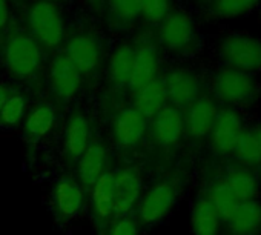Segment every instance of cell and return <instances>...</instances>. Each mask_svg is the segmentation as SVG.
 I'll use <instances>...</instances> for the list:
<instances>
[{"label": "cell", "instance_id": "19", "mask_svg": "<svg viewBox=\"0 0 261 235\" xmlns=\"http://www.w3.org/2000/svg\"><path fill=\"white\" fill-rule=\"evenodd\" d=\"M108 149L106 145L100 139H92L88 145L83 155L79 159L77 169V181L83 188V191L89 192V189L95 185V181L108 171Z\"/></svg>", "mask_w": 261, "mask_h": 235}, {"label": "cell", "instance_id": "13", "mask_svg": "<svg viewBox=\"0 0 261 235\" xmlns=\"http://www.w3.org/2000/svg\"><path fill=\"white\" fill-rule=\"evenodd\" d=\"M148 129L157 148L163 151L174 149L185 137L183 111L172 105L163 106L151 119Z\"/></svg>", "mask_w": 261, "mask_h": 235}, {"label": "cell", "instance_id": "38", "mask_svg": "<svg viewBox=\"0 0 261 235\" xmlns=\"http://www.w3.org/2000/svg\"><path fill=\"white\" fill-rule=\"evenodd\" d=\"M22 2H23V4H27V2H33V0H22Z\"/></svg>", "mask_w": 261, "mask_h": 235}, {"label": "cell", "instance_id": "12", "mask_svg": "<svg viewBox=\"0 0 261 235\" xmlns=\"http://www.w3.org/2000/svg\"><path fill=\"white\" fill-rule=\"evenodd\" d=\"M148 119L133 106L121 109L112 120V140L120 151L137 149L148 134Z\"/></svg>", "mask_w": 261, "mask_h": 235}, {"label": "cell", "instance_id": "20", "mask_svg": "<svg viewBox=\"0 0 261 235\" xmlns=\"http://www.w3.org/2000/svg\"><path fill=\"white\" fill-rule=\"evenodd\" d=\"M221 235H261V200L241 201L237 211L223 221Z\"/></svg>", "mask_w": 261, "mask_h": 235}, {"label": "cell", "instance_id": "18", "mask_svg": "<svg viewBox=\"0 0 261 235\" xmlns=\"http://www.w3.org/2000/svg\"><path fill=\"white\" fill-rule=\"evenodd\" d=\"M91 214L100 233H106L114 220V174L106 171L89 189Z\"/></svg>", "mask_w": 261, "mask_h": 235}, {"label": "cell", "instance_id": "21", "mask_svg": "<svg viewBox=\"0 0 261 235\" xmlns=\"http://www.w3.org/2000/svg\"><path fill=\"white\" fill-rule=\"evenodd\" d=\"M57 119L56 105L49 101L37 103L30 114L27 115V120L23 123V139L30 146H36L42 142L54 128Z\"/></svg>", "mask_w": 261, "mask_h": 235}, {"label": "cell", "instance_id": "17", "mask_svg": "<svg viewBox=\"0 0 261 235\" xmlns=\"http://www.w3.org/2000/svg\"><path fill=\"white\" fill-rule=\"evenodd\" d=\"M92 140L91 120L83 109L77 108L71 112L66 122L63 137V159L68 166H75Z\"/></svg>", "mask_w": 261, "mask_h": 235}, {"label": "cell", "instance_id": "5", "mask_svg": "<svg viewBox=\"0 0 261 235\" xmlns=\"http://www.w3.org/2000/svg\"><path fill=\"white\" fill-rule=\"evenodd\" d=\"M223 66L247 74L261 72V39L249 33H227L217 43Z\"/></svg>", "mask_w": 261, "mask_h": 235}, {"label": "cell", "instance_id": "23", "mask_svg": "<svg viewBox=\"0 0 261 235\" xmlns=\"http://www.w3.org/2000/svg\"><path fill=\"white\" fill-rule=\"evenodd\" d=\"M191 226L194 235H221L223 232V220L204 194H200L192 204Z\"/></svg>", "mask_w": 261, "mask_h": 235}, {"label": "cell", "instance_id": "14", "mask_svg": "<svg viewBox=\"0 0 261 235\" xmlns=\"http://www.w3.org/2000/svg\"><path fill=\"white\" fill-rule=\"evenodd\" d=\"M114 174V220L127 217L142 198V172L137 166H124Z\"/></svg>", "mask_w": 261, "mask_h": 235}, {"label": "cell", "instance_id": "33", "mask_svg": "<svg viewBox=\"0 0 261 235\" xmlns=\"http://www.w3.org/2000/svg\"><path fill=\"white\" fill-rule=\"evenodd\" d=\"M13 11H11V0H0V40L11 30Z\"/></svg>", "mask_w": 261, "mask_h": 235}, {"label": "cell", "instance_id": "1", "mask_svg": "<svg viewBox=\"0 0 261 235\" xmlns=\"http://www.w3.org/2000/svg\"><path fill=\"white\" fill-rule=\"evenodd\" d=\"M23 27L45 56L62 51L66 40V25L57 4L51 0H33L23 8Z\"/></svg>", "mask_w": 261, "mask_h": 235}, {"label": "cell", "instance_id": "4", "mask_svg": "<svg viewBox=\"0 0 261 235\" xmlns=\"http://www.w3.org/2000/svg\"><path fill=\"white\" fill-rule=\"evenodd\" d=\"M159 46L180 57L194 56L201 45L200 31L194 17L180 8H172L165 20L157 27Z\"/></svg>", "mask_w": 261, "mask_h": 235}, {"label": "cell", "instance_id": "37", "mask_svg": "<svg viewBox=\"0 0 261 235\" xmlns=\"http://www.w3.org/2000/svg\"><path fill=\"white\" fill-rule=\"evenodd\" d=\"M51 2H54V4H57V2H62V0H51Z\"/></svg>", "mask_w": 261, "mask_h": 235}, {"label": "cell", "instance_id": "8", "mask_svg": "<svg viewBox=\"0 0 261 235\" xmlns=\"http://www.w3.org/2000/svg\"><path fill=\"white\" fill-rule=\"evenodd\" d=\"M82 83V75L62 51L51 56L48 68V85L54 105L63 106L71 103L79 94Z\"/></svg>", "mask_w": 261, "mask_h": 235}, {"label": "cell", "instance_id": "40", "mask_svg": "<svg viewBox=\"0 0 261 235\" xmlns=\"http://www.w3.org/2000/svg\"><path fill=\"white\" fill-rule=\"evenodd\" d=\"M258 10H259V17H261V5H259V8H258Z\"/></svg>", "mask_w": 261, "mask_h": 235}, {"label": "cell", "instance_id": "7", "mask_svg": "<svg viewBox=\"0 0 261 235\" xmlns=\"http://www.w3.org/2000/svg\"><path fill=\"white\" fill-rule=\"evenodd\" d=\"M180 195V183L177 178L157 180L142 195L137 204L136 221L139 226H149L165 218L175 206Z\"/></svg>", "mask_w": 261, "mask_h": 235}, {"label": "cell", "instance_id": "34", "mask_svg": "<svg viewBox=\"0 0 261 235\" xmlns=\"http://www.w3.org/2000/svg\"><path fill=\"white\" fill-rule=\"evenodd\" d=\"M16 91L13 88H8V86H4V85H0V109H2L4 103L8 100V97L11 94H14Z\"/></svg>", "mask_w": 261, "mask_h": 235}, {"label": "cell", "instance_id": "31", "mask_svg": "<svg viewBox=\"0 0 261 235\" xmlns=\"http://www.w3.org/2000/svg\"><path fill=\"white\" fill-rule=\"evenodd\" d=\"M140 20L149 27L157 28L172 10V0H139Z\"/></svg>", "mask_w": 261, "mask_h": 235}, {"label": "cell", "instance_id": "3", "mask_svg": "<svg viewBox=\"0 0 261 235\" xmlns=\"http://www.w3.org/2000/svg\"><path fill=\"white\" fill-rule=\"evenodd\" d=\"M211 97L238 111L255 106L261 98V85L253 74L221 66L211 77Z\"/></svg>", "mask_w": 261, "mask_h": 235}, {"label": "cell", "instance_id": "2", "mask_svg": "<svg viewBox=\"0 0 261 235\" xmlns=\"http://www.w3.org/2000/svg\"><path fill=\"white\" fill-rule=\"evenodd\" d=\"M0 57L5 71L14 80L31 83L42 77L45 54L25 30H10L5 34Z\"/></svg>", "mask_w": 261, "mask_h": 235}, {"label": "cell", "instance_id": "32", "mask_svg": "<svg viewBox=\"0 0 261 235\" xmlns=\"http://www.w3.org/2000/svg\"><path fill=\"white\" fill-rule=\"evenodd\" d=\"M139 229L140 226L137 224L136 218H130L127 215L112 220L105 235H139Z\"/></svg>", "mask_w": 261, "mask_h": 235}, {"label": "cell", "instance_id": "39", "mask_svg": "<svg viewBox=\"0 0 261 235\" xmlns=\"http://www.w3.org/2000/svg\"><path fill=\"white\" fill-rule=\"evenodd\" d=\"M197 2H207V0H197Z\"/></svg>", "mask_w": 261, "mask_h": 235}, {"label": "cell", "instance_id": "28", "mask_svg": "<svg viewBox=\"0 0 261 235\" xmlns=\"http://www.w3.org/2000/svg\"><path fill=\"white\" fill-rule=\"evenodd\" d=\"M204 195L212 203V206L215 207V211L218 212V215L223 221H226L237 211V207L241 203L223 177L212 180L209 183Z\"/></svg>", "mask_w": 261, "mask_h": 235}, {"label": "cell", "instance_id": "24", "mask_svg": "<svg viewBox=\"0 0 261 235\" xmlns=\"http://www.w3.org/2000/svg\"><path fill=\"white\" fill-rule=\"evenodd\" d=\"M134 63V43L123 42L112 53L108 62V82L114 89L127 86Z\"/></svg>", "mask_w": 261, "mask_h": 235}, {"label": "cell", "instance_id": "36", "mask_svg": "<svg viewBox=\"0 0 261 235\" xmlns=\"http://www.w3.org/2000/svg\"><path fill=\"white\" fill-rule=\"evenodd\" d=\"M253 129H255V133H256V136H258V140H259V143H261V123L253 125Z\"/></svg>", "mask_w": 261, "mask_h": 235}, {"label": "cell", "instance_id": "9", "mask_svg": "<svg viewBox=\"0 0 261 235\" xmlns=\"http://www.w3.org/2000/svg\"><path fill=\"white\" fill-rule=\"evenodd\" d=\"M160 71V46L152 31L145 33L134 45L133 72L127 83L130 91H137L146 83L155 80Z\"/></svg>", "mask_w": 261, "mask_h": 235}, {"label": "cell", "instance_id": "6", "mask_svg": "<svg viewBox=\"0 0 261 235\" xmlns=\"http://www.w3.org/2000/svg\"><path fill=\"white\" fill-rule=\"evenodd\" d=\"M62 53L75 66L83 82L94 80L103 65V43L89 31H79L66 37Z\"/></svg>", "mask_w": 261, "mask_h": 235}, {"label": "cell", "instance_id": "22", "mask_svg": "<svg viewBox=\"0 0 261 235\" xmlns=\"http://www.w3.org/2000/svg\"><path fill=\"white\" fill-rule=\"evenodd\" d=\"M168 105L166 89L162 77L146 83L145 86L134 91L133 95V108L139 111L145 119H152V117Z\"/></svg>", "mask_w": 261, "mask_h": 235}, {"label": "cell", "instance_id": "29", "mask_svg": "<svg viewBox=\"0 0 261 235\" xmlns=\"http://www.w3.org/2000/svg\"><path fill=\"white\" fill-rule=\"evenodd\" d=\"M232 155L240 166L250 169L261 166V143L253 126L244 128L238 143L233 148Z\"/></svg>", "mask_w": 261, "mask_h": 235}, {"label": "cell", "instance_id": "15", "mask_svg": "<svg viewBox=\"0 0 261 235\" xmlns=\"http://www.w3.org/2000/svg\"><path fill=\"white\" fill-rule=\"evenodd\" d=\"M85 191L80 183L71 177H60L51 191V207L56 220L62 224L71 221L83 207Z\"/></svg>", "mask_w": 261, "mask_h": 235}, {"label": "cell", "instance_id": "35", "mask_svg": "<svg viewBox=\"0 0 261 235\" xmlns=\"http://www.w3.org/2000/svg\"><path fill=\"white\" fill-rule=\"evenodd\" d=\"M89 2H91V5L94 7V8H101L103 7V4L106 2V0H89Z\"/></svg>", "mask_w": 261, "mask_h": 235}, {"label": "cell", "instance_id": "26", "mask_svg": "<svg viewBox=\"0 0 261 235\" xmlns=\"http://www.w3.org/2000/svg\"><path fill=\"white\" fill-rule=\"evenodd\" d=\"M108 25L112 31H129L140 20L139 0H106Z\"/></svg>", "mask_w": 261, "mask_h": 235}, {"label": "cell", "instance_id": "27", "mask_svg": "<svg viewBox=\"0 0 261 235\" xmlns=\"http://www.w3.org/2000/svg\"><path fill=\"white\" fill-rule=\"evenodd\" d=\"M259 5L261 0H207L206 14L214 20H232L246 17Z\"/></svg>", "mask_w": 261, "mask_h": 235}, {"label": "cell", "instance_id": "30", "mask_svg": "<svg viewBox=\"0 0 261 235\" xmlns=\"http://www.w3.org/2000/svg\"><path fill=\"white\" fill-rule=\"evenodd\" d=\"M27 98L25 95L14 92L8 97L0 109V128H14L17 126L25 117L27 112Z\"/></svg>", "mask_w": 261, "mask_h": 235}, {"label": "cell", "instance_id": "25", "mask_svg": "<svg viewBox=\"0 0 261 235\" xmlns=\"http://www.w3.org/2000/svg\"><path fill=\"white\" fill-rule=\"evenodd\" d=\"M223 178L230 186V189L235 192L240 201H249V200H259L261 197V178L255 172V169L244 168V166H235L230 168Z\"/></svg>", "mask_w": 261, "mask_h": 235}, {"label": "cell", "instance_id": "16", "mask_svg": "<svg viewBox=\"0 0 261 235\" xmlns=\"http://www.w3.org/2000/svg\"><path fill=\"white\" fill-rule=\"evenodd\" d=\"M218 109H220L218 103L211 95L206 94H203L200 98L191 103L183 111L185 136L194 142H201L204 139H209Z\"/></svg>", "mask_w": 261, "mask_h": 235}, {"label": "cell", "instance_id": "11", "mask_svg": "<svg viewBox=\"0 0 261 235\" xmlns=\"http://www.w3.org/2000/svg\"><path fill=\"white\" fill-rule=\"evenodd\" d=\"M244 128L246 126L241 111L227 106L220 108L209 134V142L214 152L218 155H232Z\"/></svg>", "mask_w": 261, "mask_h": 235}, {"label": "cell", "instance_id": "10", "mask_svg": "<svg viewBox=\"0 0 261 235\" xmlns=\"http://www.w3.org/2000/svg\"><path fill=\"white\" fill-rule=\"evenodd\" d=\"M163 79L168 105L185 111L191 103L204 94L200 75L188 68H174Z\"/></svg>", "mask_w": 261, "mask_h": 235}]
</instances>
